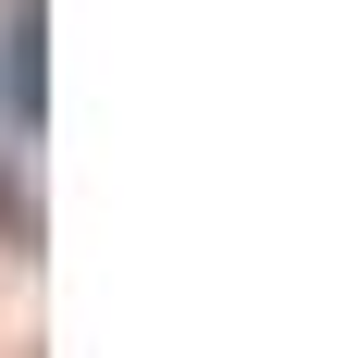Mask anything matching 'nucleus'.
<instances>
[{
	"label": "nucleus",
	"mask_w": 345,
	"mask_h": 358,
	"mask_svg": "<svg viewBox=\"0 0 345 358\" xmlns=\"http://www.w3.org/2000/svg\"><path fill=\"white\" fill-rule=\"evenodd\" d=\"M0 87H13V124H37V0H13V50H0Z\"/></svg>",
	"instance_id": "f257e3e1"
}]
</instances>
